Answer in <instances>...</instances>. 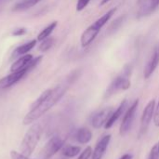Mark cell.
Returning <instances> with one entry per match:
<instances>
[{
    "label": "cell",
    "instance_id": "9",
    "mask_svg": "<svg viewBox=\"0 0 159 159\" xmlns=\"http://www.w3.org/2000/svg\"><path fill=\"white\" fill-rule=\"evenodd\" d=\"M113 108L108 107L104 108L101 111H98L97 113L93 114L90 117V124L94 129H100L102 126L105 125V123L108 121L110 118L112 113H113Z\"/></svg>",
    "mask_w": 159,
    "mask_h": 159
},
{
    "label": "cell",
    "instance_id": "19",
    "mask_svg": "<svg viewBox=\"0 0 159 159\" xmlns=\"http://www.w3.org/2000/svg\"><path fill=\"white\" fill-rule=\"evenodd\" d=\"M55 43V39L53 37H48L46 39H44L43 41H41V44L39 45V51L41 52H47L48 50H49L52 46Z\"/></svg>",
    "mask_w": 159,
    "mask_h": 159
},
{
    "label": "cell",
    "instance_id": "23",
    "mask_svg": "<svg viewBox=\"0 0 159 159\" xmlns=\"http://www.w3.org/2000/svg\"><path fill=\"white\" fill-rule=\"evenodd\" d=\"M10 157H11V159H30L28 157L20 154V152L13 151V150L10 152Z\"/></svg>",
    "mask_w": 159,
    "mask_h": 159
},
{
    "label": "cell",
    "instance_id": "26",
    "mask_svg": "<svg viewBox=\"0 0 159 159\" xmlns=\"http://www.w3.org/2000/svg\"><path fill=\"white\" fill-rule=\"evenodd\" d=\"M119 159H132V155H130V154H125L124 156H122Z\"/></svg>",
    "mask_w": 159,
    "mask_h": 159
},
{
    "label": "cell",
    "instance_id": "4",
    "mask_svg": "<svg viewBox=\"0 0 159 159\" xmlns=\"http://www.w3.org/2000/svg\"><path fill=\"white\" fill-rule=\"evenodd\" d=\"M131 74H132L131 65H126L123 68V70L112 80V82L106 89V91L104 93V98L108 99L120 91L128 90L131 86V82H130Z\"/></svg>",
    "mask_w": 159,
    "mask_h": 159
},
{
    "label": "cell",
    "instance_id": "6",
    "mask_svg": "<svg viewBox=\"0 0 159 159\" xmlns=\"http://www.w3.org/2000/svg\"><path fill=\"white\" fill-rule=\"evenodd\" d=\"M64 146V140L59 136L51 137L45 144L42 150V156L45 159L51 158Z\"/></svg>",
    "mask_w": 159,
    "mask_h": 159
},
{
    "label": "cell",
    "instance_id": "12",
    "mask_svg": "<svg viewBox=\"0 0 159 159\" xmlns=\"http://www.w3.org/2000/svg\"><path fill=\"white\" fill-rule=\"evenodd\" d=\"M111 138L112 136L110 134H107L102 137V139L98 142L94 150L92 151L91 159H102L104 154L106 153L108 145L111 142Z\"/></svg>",
    "mask_w": 159,
    "mask_h": 159
},
{
    "label": "cell",
    "instance_id": "15",
    "mask_svg": "<svg viewBox=\"0 0 159 159\" xmlns=\"http://www.w3.org/2000/svg\"><path fill=\"white\" fill-rule=\"evenodd\" d=\"M75 138L80 144H87L92 139V132L88 128H80L76 130Z\"/></svg>",
    "mask_w": 159,
    "mask_h": 159
},
{
    "label": "cell",
    "instance_id": "7",
    "mask_svg": "<svg viewBox=\"0 0 159 159\" xmlns=\"http://www.w3.org/2000/svg\"><path fill=\"white\" fill-rule=\"evenodd\" d=\"M155 110H156V100H151L147 105L145 106L143 116L141 118V127H140V136H143L146 133L152 119H154V115H155Z\"/></svg>",
    "mask_w": 159,
    "mask_h": 159
},
{
    "label": "cell",
    "instance_id": "27",
    "mask_svg": "<svg viewBox=\"0 0 159 159\" xmlns=\"http://www.w3.org/2000/svg\"><path fill=\"white\" fill-rule=\"evenodd\" d=\"M109 1H111V0H102V1H101V6H103V5H105V4H107Z\"/></svg>",
    "mask_w": 159,
    "mask_h": 159
},
{
    "label": "cell",
    "instance_id": "17",
    "mask_svg": "<svg viewBox=\"0 0 159 159\" xmlns=\"http://www.w3.org/2000/svg\"><path fill=\"white\" fill-rule=\"evenodd\" d=\"M81 152V148L79 146L74 145H64L61 149V154L68 158H73L78 156Z\"/></svg>",
    "mask_w": 159,
    "mask_h": 159
},
{
    "label": "cell",
    "instance_id": "20",
    "mask_svg": "<svg viewBox=\"0 0 159 159\" xmlns=\"http://www.w3.org/2000/svg\"><path fill=\"white\" fill-rule=\"evenodd\" d=\"M147 159H159V142L152 147Z\"/></svg>",
    "mask_w": 159,
    "mask_h": 159
},
{
    "label": "cell",
    "instance_id": "5",
    "mask_svg": "<svg viewBox=\"0 0 159 159\" xmlns=\"http://www.w3.org/2000/svg\"><path fill=\"white\" fill-rule=\"evenodd\" d=\"M138 106H139V100H136L129 106V108H128V110H127V112H126V114H125V116L123 117V120L121 122V125H120L119 133H120L121 136L127 135L129 132V130L131 129L134 119H135V116H136V113H137Z\"/></svg>",
    "mask_w": 159,
    "mask_h": 159
},
{
    "label": "cell",
    "instance_id": "11",
    "mask_svg": "<svg viewBox=\"0 0 159 159\" xmlns=\"http://www.w3.org/2000/svg\"><path fill=\"white\" fill-rule=\"evenodd\" d=\"M159 64V45L156 46L154 48L145 67L143 70V76L145 79H148L149 77L152 76L154 72L157 70Z\"/></svg>",
    "mask_w": 159,
    "mask_h": 159
},
{
    "label": "cell",
    "instance_id": "14",
    "mask_svg": "<svg viewBox=\"0 0 159 159\" xmlns=\"http://www.w3.org/2000/svg\"><path fill=\"white\" fill-rule=\"evenodd\" d=\"M36 42L37 40L36 39H33L23 45H20L19 46L18 48H16L14 49V51L12 52V55H11V59H16V58H20L25 54H27L30 50H32L35 45H36Z\"/></svg>",
    "mask_w": 159,
    "mask_h": 159
},
{
    "label": "cell",
    "instance_id": "8",
    "mask_svg": "<svg viewBox=\"0 0 159 159\" xmlns=\"http://www.w3.org/2000/svg\"><path fill=\"white\" fill-rule=\"evenodd\" d=\"M159 0H138L137 1V17L143 18L150 16L158 7Z\"/></svg>",
    "mask_w": 159,
    "mask_h": 159
},
{
    "label": "cell",
    "instance_id": "25",
    "mask_svg": "<svg viewBox=\"0 0 159 159\" xmlns=\"http://www.w3.org/2000/svg\"><path fill=\"white\" fill-rule=\"evenodd\" d=\"M25 33H26V29L25 28H19V29H16V30L13 31L12 35H14V36H20V35H23Z\"/></svg>",
    "mask_w": 159,
    "mask_h": 159
},
{
    "label": "cell",
    "instance_id": "21",
    "mask_svg": "<svg viewBox=\"0 0 159 159\" xmlns=\"http://www.w3.org/2000/svg\"><path fill=\"white\" fill-rule=\"evenodd\" d=\"M91 155H92V149H91V147L89 146L82 153H80L77 159H89V157H91Z\"/></svg>",
    "mask_w": 159,
    "mask_h": 159
},
{
    "label": "cell",
    "instance_id": "24",
    "mask_svg": "<svg viewBox=\"0 0 159 159\" xmlns=\"http://www.w3.org/2000/svg\"><path fill=\"white\" fill-rule=\"evenodd\" d=\"M154 123L157 127L159 128V101L156 106L155 110V115H154Z\"/></svg>",
    "mask_w": 159,
    "mask_h": 159
},
{
    "label": "cell",
    "instance_id": "1",
    "mask_svg": "<svg viewBox=\"0 0 159 159\" xmlns=\"http://www.w3.org/2000/svg\"><path fill=\"white\" fill-rule=\"evenodd\" d=\"M75 78H76V73H74L70 75L63 83L51 89L49 95L37 106L31 108L30 111L26 114V116H24L22 120L23 125L27 126V125H31L34 123L40 117H42L47 112H48L53 106H55L61 101V99L64 96L70 85L75 80Z\"/></svg>",
    "mask_w": 159,
    "mask_h": 159
},
{
    "label": "cell",
    "instance_id": "16",
    "mask_svg": "<svg viewBox=\"0 0 159 159\" xmlns=\"http://www.w3.org/2000/svg\"><path fill=\"white\" fill-rule=\"evenodd\" d=\"M40 1H42V0H21L14 5L12 10L13 11H23V10L33 7Z\"/></svg>",
    "mask_w": 159,
    "mask_h": 159
},
{
    "label": "cell",
    "instance_id": "2",
    "mask_svg": "<svg viewBox=\"0 0 159 159\" xmlns=\"http://www.w3.org/2000/svg\"><path fill=\"white\" fill-rule=\"evenodd\" d=\"M116 9H117L116 7H114V8L108 10L105 14H103L101 18L96 20L91 25H89L82 33L81 37H80V42H81V46L83 48L89 47L95 40V38L97 37V35L99 34L101 30L103 28V26L110 20V19L113 17V15H115Z\"/></svg>",
    "mask_w": 159,
    "mask_h": 159
},
{
    "label": "cell",
    "instance_id": "18",
    "mask_svg": "<svg viewBox=\"0 0 159 159\" xmlns=\"http://www.w3.org/2000/svg\"><path fill=\"white\" fill-rule=\"evenodd\" d=\"M57 25H58V22L55 20V21H52L51 23H49L46 28H44L40 33H39V34L37 35V41H43L44 39H46V38H48V37H49V35L51 34V33L54 31V29L57 27Z\"/></svg>",
    "mask_w": 159,
    "mask_h": 159
},
{
    "label": "cell",
    "instance_id": "10",
    "mask_svg": "<svg viewBox=\"0 0 159 159\" xmlns=\"http://www.w3.org/2000/svg\"><path fill=\"white\" fill-rule=\"evenodd\" d=\"M29 72L27 70H22L16 73H11L10 75L4 76L0 79V91L9 89L10 87L17 84L20 80H21Z\"/></svg>",
    "mask_w": 159,
    "mask_h": 159
},
{
    "label": "cell",
    "instance_id": "3",
    "mask_svg": "<svg viewBox=\"0 0 159 159\" xmlns=\"http://www.w3.org/2000/svg\"><path fill=\"white\" fill-rule=\"evenodd\" d=\"M43 133V129L40 123H33L29 129L24 134V137L20 145V153L30 157L34 152Z\"/></svg>",
    "mask_w": 159,
    "mask_h": 159
},
{
    "label": "cell",
    "instance_id": "13",
    "mask_svg": "<svg viewBox=\"0 0 159 159\" xmlns=\"http://www.w3.org/2000/svg\"><path fill=\"white\" fill-rule=\"evenodd\" d=\"M127 107H128V101H127V100L122 101V102L119 104V106H118L115 111H113V113H112L110 118H109L108 121L105 123L104 128H105L106 129H111V128L114 126V124H115V123L121 117V116L124 114V112L126 111Z\"/></svg>",
    "mask_w": 159,
    "mask_h": 159
},
{
    "label": "cell",
    "instance_id": "22",
    "mask_svg": "<svg viewBox=\"0 0 159 159\" xmlns=\"http://www.w3.org/2000/svg\"><path fill=\"white\" fill-rule=\"evenodd\" d=\"M90 2V0H77L76 3V10L77 11H82Z\"/></svg>",
    "mask_w": 159,
    "mask_h": 159
}]
</instances>
